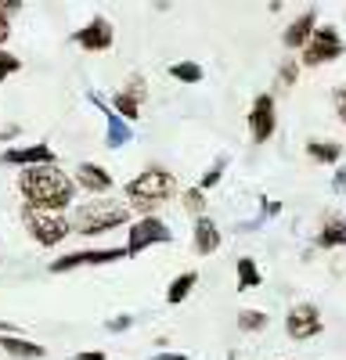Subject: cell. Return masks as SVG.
<instances>
[{
	"instance_id": "1",
	"label": "cell",
	"mask_w": 346,
	"mask_h": 360,
	"mask_svg": "<svg viewBox=\"0 0 346 360\" xmlns=\"http://www.w3.org/2000/svg\"><path fill=\"white\" fill-rule=\"evenodd\" d=\"M18 191L25 198V209L37 213H62L76 198V180L58 166H33L18 173Z\"/></svg>"
},
{
	"instance_id": "2",
	"label": "cell",
	"mask_w": 346,
	"mask_h": 360,
	"mask_svg": "<svg viewBox=\"0 0 346 360\" xmlns=\"http://www.w3.org/2000/svg\"><path fill=\"white\" fill-rule=\"evenodd\" d=\"M173 191H177V176H173L166 166L141 169L127 184V198H130V205L137 209L141 217H152V209H159L162 202H169Z\"/></svg>"
},
{
	"instance_id": "3",
	"label": "cell",
	"mask_w": 346,
	"mask_h": 360,
	"mask_svg": "<svg viewBox=\"0 0 346 360\" xmlns=\"http://www.w3.org/2000/svg\"><path fill=\"white\" fill-rule=\"evenodd\" d=\"M130 220V209L127 205H120V202H86V205H79L76 213H72V220H69V227L76 231V234H105V231H115L120 224H127Z\"/></svg>"
},
{
	"instance_id": "4",
	"label": "cell",
	"mask_w": 346,
	"mask_h": 360,
	"mask_svg": "<svg viewBox=\"0 0 346 360\" xmlns=\"http://www.w3.org/2000/svg\"><path fill=\"white\" fill-rule=\"evenodd\" d=\"M22 220H25V231L37 245L44 249H54L58 242H65V234H72L69 220L62 213H37V209H22Z\"/></svg>"
},
{
	"instance_id": "5",
	"label": "cell",
	"mask_w": 346,
	"mask_h": 360,
	"mask_svg": "<svg viewBox=\"0 0 346 360\" xmlns=\"http://www.w3.org/2000/svg\"><path fill=\"white\" fill-rule=\"evenodd\" d=\"M342 51H346V44H342V37H339V29H332V25H317V29H314V37H310V44L303 47L300 65H307V69H314V65H328V62H335V58H342Z\"/></svg>"
},
{
	"instance_id": "6",
	"label": "cell",
	"mask_w": 346,
	"mask_h": 360,
	"mask_svg": "<svg viewBox=\"0 0 346 360\" xmlns=\"http://www.w3.org/2000/svg\"><path fill=\"white\" fill-rule=\"evenodd\" d=\"M169 227L159 220V217H141V220H134L130 224V238H127V256H137V252H144V249H152V245H162V242H169Z\"/></svg>"
},
{
	"instance_id": "7",
	"label": "cell",
	"mask_w": 346,
	"mask_h": 360,
	"mask_svg": "<svg viewBox=\"0 0 346 360\" xmlns=\"http://www.w3.org/2000/svg\"><path fill=\"white\" fill-rule=\"evenodd\" d=\"M321 328H325V321H321V310H317L314 303H296L285 317V332L296 342H307L314 335H321Z\"/></svg>"
},
{
	"instance_id": "8",
	"label": "cell",
	"mask_w": 346,
	"mask_h": 360,
	"mask_svg": "<svg viewBox=\"0 0 346 360\" xmlns=\"http://www.w3.org/2000/svg\"><path fill=\"white\" fill-rule=\"evenodd\" d=\"M120 259H127V249H79V252L54 259L47 270L51 274H65V270H76V266H105V263H120Z\"/></svg>"
},
{
	"instance_id": "9",
	"label": "cell",
	"mask_w": 346,
	"mask_h": 360,
	"mask_svg": "<svg viewBox=\"0 0 346 360\" xmlns=\"http://www.w3.org/2000/svg\"><path fill=\"white\" fill-rule=\"evenodd\" d=\"M274 127H278V108H274V98L271 94H260L249 108V137L256 144H264L274 137Z\"/></svg>"
},
{
	"instance_id": "10",
	"label": "cell",
	"mask_w": 346,
	"mask_h": 360,
	"mask_svg": "<svg viewBox=\"0 0 346 360\" xmlns=\"http://www.w3.org/2000/svg\"><path fill=\"white\" fill-rule=\"evenodd\" d=\"M72 44L83 47V51H108L115 44V29L105 15H94L86 25H79L76 33H72Z\"/></svg>"
},
{
	"instance_id": "11",
	"label": "cell",
	"mask_w": 346,
	"mask_h": 360,
	"mask_svg": "<svg viewBox=\"0 0 346 360\" xmlns=\"http://www.w3.org/2000/svg\"><path fill=\"white\" fill-rule=\"evenodd\" d=\"M4 166H22V169H33V166H58V155L51 144H15L0 155Z\"/></svg>"
},
{
	"instance_id": "12",
	"label": "cell",
	"mask_w": 346,
	"mask_h": 360,
	"mask_svg": "<svg viewBox=\"0 0 346 360\" xmlns=\"http://www.w3.org/2000/svg\"><path fill=\"white\" fill-rule=\"evenodd\" d=\"M148 94L144 90V79L141 76H130L127 79V90H120V94H112V112L123 119V123H134V119L141 115V98Z\"/></svg>"
},
{
	"instance_id": "13",
	"label": "cell",
	"mask_w": 346,
	"mask_h": 360,
	"mask_svg": "<svg viewBox=\"0 0 346 360\" xmlns=\"http://www.w3.org/2000/svg\"><path fill=\"white\" fill-rule=\"evenodd\" d=\"M91 105H98V108H101V115H105V141H108L112 148H123V144H130V137H134L130 123H123V119L112 112V105H105L98 94H91Z\"/></svg>"
},
{
	"instance_id": "14",
	"label": "cell",
	"mask_w": 346,
	"mask_h": 360,
	"mask_svg": "<svg viewBox=\"0 0 346 360\" xmlns=\"http://www.w3.org/2000/svg\"><path fill=\"white\" fill-rule=\"evenodd\" d=\"M314 29H317V11L307 8V11H300L293 22H288V29L281 33V40H285V47H307L310 37H314Z\"/></svg>"
},
{
	"instance_id": "15",
	"label": "cell",
	"mask_w": 346,
	"mask_h": 360,
	"mask_svg": "<svg viewBox=\"0 0 346 360\" xmlns=\"http://www.w3.org/2000/svg\"><path fill=\"white\" fill-rule=\"evenodd\" d=\"M76 184H79L83 191H91V195H105V191L112 188V173H108L105 166H98V162H83V166L76 169Z\"/></svg>"
},
{
	"instance_id": "16",
	"label": "cell",
	"mask_w": 346,
	"mask_h": 360,
	"mask_svg": "<svg viewBox=\"0 0 346 360\" xmlns=\"http://www.w3.org/2000/svg\"><path fill=\"white\" fill-rule=\"evenodd\" d=\"M191 249H195L198 256H210V252H217V249H220V227H217L210 217L195 220V231H191Z\"/></svg>"
},
{
	"instance_id": "17",
	"label": "cell",
	"mask_w": 346,
	"mask_h": 360,
	"mask_svg": "<svg viewBox=\"0 0 346 360\" xmlns=\"http://www.w3.org/2000/svg\"><path fill=\"white\" fill-rule=\"evenodd\" d=\"M346 245V217L328 213L321 231H317V249H342Z\"/></svg>"
},
{
	"instance_id": "18",
	"label": "cell",
	"mask_w": 346,
	"mask_h": 360,
	"mask_svg": "<svg viewBox=\"0 0 346 360\" xmlns=\"http://www.w3.org/2000/svg\"><path fill=\"white\" fill-rule=\"evenodd\" d=\"M0 349H4L8 356H15V360H44L47 356V349L44 346H37V342H29V339H18V335H0Z\"/></svg>"
},
{
	"instance_id": "19",
	"label": "cell",
	"mask_w": 346,
	"mask_h": 360,
	"mask_svg": "<svg viewBox=\"0 0 346 360\" xmlns=\"http://www.w3.org/2000/svg\"><path fill=\"white\" fill-rule=\"evenodd\" d=\"M307 155L314 159V162H325V166H335L339 159H342V144L339 141H307Z\"/></svg>"
},
{
	"instance_id": "20",
	"label": "cell",
	"mask_w": 346,
	"mask_h": 360,
	"mask_svg": "<svg viewBox=\"0 0 346 360\" xmlns=\"http://www.w3.org/2000/svg\"><path fill=\"white\" fill-rule=\"evenodd\" d=\"M198 285V274L195 270H188V274H181V278H173L169 281V288H166V303L169 307H177V303H184V299L191 295V288Z\"/></svg>"
},
{
	"instance_id": "21",
	"label": "cell",
	"mask_w": 346,
	"mask_h": 360,
	"mask_svg": "<svg viewBox=\"0 0 346 360\" xmlns=\"http://www.w3.org/2000/svg\"><path fill=\"white\" fill-rule=\"evenodd\" d=\"M260 281H264V274H260V266H256L249 256H242V259H238V292L260 288Z\"/></svg>"
},
{
	"instance_id": "22",
	"label": "cell",
	"mask_w": 346,
	"mask_h": 360,
	"mask_svg": "<svg viewBox=\"0 0 346 360\" xmlns=\"http://www.w3.org/2000/svg\"><path fill=\"white\" fill-rule=\"evenodd\" d=\"M169 76L188 83V86H195V83H202V65L198 62H173L169 65Z\"/></svg>"
},
{
	"instance_id": "23",
	"label": "cell",
	"mask_w": 346,
	"mask_h": 360,
	"mask_svg": "<svg viewBox=\"0 0 346 360\" xmlns=\"http://www.w3.org/2000/svg\"><path fill=\"white\" fill-rule=\"evenodd\" d=\"M181 205L188 209V213H191L195 220H202V217H206V191H198V188H188V191L181 195Z\"/></svg>"
},
{
	"instance_id": "24",
	"label": "cell",
	"mask_w": 346,
	"mask_h": 360,
	"mask_svg": "<svg viewBox=\"0 0 346 360\" xmlns=\"http://www.w3.org/2000/svg\"><path fill=\"white\" fill-rule=\"evenodd\" d=\"M238 328H242V332H264V328H267V314L264 310H242L238 314Z\"/></svg>"
},
{
	"instance_id": "25",
	"label": "cell",
	"mask_w": 346,
	"mask_h": 360,
	"mask_svg": "<svg viewBox=\"0 0 346 360\" xmlns=\"http://www.w3.org/2000/svg\"><path fill=\"white\" fill-rule=\"evenodd\" d=\"M18 8H22L18 0H8V4H0V47H4L8 37H11V15H15Z\"/></svg>"
},
{
	"instance_id": "26",
	"label": "cell",
	"mask_w": 346,
	"mask_h": 360,
	"mask_svg": "<svg viewBox=\"0 0 346 360\" xmlns=\"http://www.w3.org/2000/svg\"><path fill=\"white\" fill-rule=\"evenodd\" d=\"M224 169H227V155H217V162L210 166V173L202 176V184H195V188H198V191H206V188L220 184V176H224Z\"/></svg>"
},
{
	"instance_id": "27",
	"label": "cell",
	"mask_w": 346,
	"mask_h": 360,
	"mask_svg": "<svg viewBox=\"0 0 346 360\" xmlns=\"http://www.w3.org/2000/svg\"><path fill=\"white\" fill-rule=\"evenodd\" d=\"M22 69V58H15L11 51H4V47H0V83H4L8 76H15Z\"/></svg>"
},
{
	"instance_id": "28",
	"label": "cell",
	"mask_w": 346,
	"mask_h": 360,
	"mask_svg": "<svg viewBox=\"0 0 346 360\" xmlns=\"http://www.w3.org/2000/svg\"><path fill=\"white\" fill-rule=\"evenodd\" d=\"M296 76H300V62H293V58H288V62L278 69V83H281V86H293Z\"/></svg>"
},
{
	"instance_id": "29",
	"label": "cell",
	"mask_w": 346,
	"mask_h": 360,
	"mask_svg": "<svg viewBox=\"0 0 346 360\" xmlns=\"http://www.w3.org/2000/svg\"><path fill=\"white\" fill-rule=\"evenodd\" d=\"M332 105H335V115L346 123V86H335V94H332Z\"/></svg>"
},
{
	"instance_id": "30",
	"label": "cell",
	"mask_w": 346,
	"mask_h": 360,
	"mask_svg": "<svg viewBox=\"0 0 346 360\" xmlns=\"http://www.w3.org/2000/svg\"><path fill=\"white\" fill-rule=\"evenodd\" d=\"M332 191H335V195H346V162L332 173Z\"/></svg>"
},
{
	"instance_id": "31",
	"label": "cell",
	"mask_w": 346,
	"mask_h": 360,
	"mask_svg": "<svg viewBox=\"0 0 346 360\" xmlns=\"http://www.w3.org/2000/svg\"><path fill=\"white\" fill-rule=\"evenodd\" d=\"M130 324H134V317H112V321H105L108 332H127Z\"/></svg>"
},
{
	"instance_id": "32",
	"label": "cell",
	"mask_w": 346,
	"mask_h": 360,
	"mask_svg": "<svg viewBox=\"0 0 346 360\" xmlns=\"http://www.w3.org/2000/svg\"><path fill=\"white\" fill-rule=\"evenodd\" d=\"M76 360H108V356H105L101 349H79V353H76Z\"/></svg>"
},
{
	"instance_id": "33",
	"label": "cell",
	"mask_w": 346,
	"mask_h": 360,
	"mask_svg": "<svg viewBox=\"0 0 346 360\" xmlns=\"http://www.w3.org/2000/svg\"><path fill=\"white\" fill-rule=\"evenodd\" d=\"M152 360H188V356L184 353H155Z\"/></svg>"
},
{
	"instance_id": "34",
	"label": "cell",
	"mask_w": 346,
	"mask_h": 360,
	"mask_svg": "<svg viewBox=\"0 0 346 360\" xmlns=\"http://www.w3.org/2000/svg\"><path fill=\"white\" fill-rule=\"evenodd\" d=\"M11 137H18V127H4V130H0V141H11Z\"/></svg>"
}]
</instances>
